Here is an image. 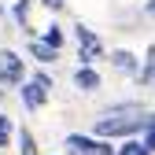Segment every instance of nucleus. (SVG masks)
Listing matches in <instances>:
<instances>
[{
	"label": "nucleus",
	"mask_w": 155,
	"mask_h": 155,
	"mask_svg": "<svg viewBox=\"0 0 155 155\" xmlns=\"http://www.w3.org/2000/svg\"><path fill=\"white\" fill-rule=\"evenodd\" d=\"M148 118H151V114L144 107H137V104L114 107V111H107V114L96 118L92 133H96V137H107V140H126V137H133V133H144Z\"/></svg>",
	"instance_id": "nucleus-1"
},
{
	"label": "nucleus",
	"mask_w": 155,
	"mask_h": 155,
	"mask_svg": "<svg viewBox=\"0 0 155 155\" xmlns=\"http://www.w3.org/2000/svg\"><path fill=\"white\" fill-rule=\"evenodd\" d=\"M67 155H118L107 137H96V133H70L67 137Z\"/></svg>",
	"instance_id": "nucleus-2"
},
{
	"label": "nucleus",
	"mask_w": 155,
	"mask_h": 155,
	"mask_svg": "<svg viewBox=\"0 0 155 155\" xmlns=\"http://www.w3.org/2000/svg\"><path fill=\"white\" fill-rule=\"evenodd\" d=\"M26 81V59H18V52L0 48V89H18Z\"/></svg>",
	"instance_id": "nucleus-3"
},
{
	"label": "nucleus",
	"mask_w": 155,
	"mask_h": 155,
	"mask_svg": "<svg viewBox=\"0 0 155 155\" xmlns=\"http://www.w3.org/2000/svg\"><path fill=\"white\" fill-rule=\"evenodd\" d=\"M74 33H78V59H81L85 67H96V59H104V41L96 37L89 26H74Z\"/></svg>",
	"instance_id": "nucleus-4"
},
{
	"label": "nucleus",
	"mask_w": 155,
	"mask_h": 155,
	"mask_svg": "<svg viewBox=\"0 0 155 155\" xmlns=\"http://www.w3.org/2000/svg\"><path fill=\"white\" fill-rule=\"evenodd\" d=\"M18 92H22V107H26V111H41V107L48 104V89L37 85L33 78H26V81L18 85Z\"/></svg>",
	"instance_id": "nucleus-5"
},
{
	"label": "nucleus",
	"mask_w": 155,
	"mask_h": 155,
	"mask_svg": "<svg viewBox=\"0 0 155 155\" xmlns=\"http://www.w3.org/2000/svg\"><path fill=\"white\" fill-rule=\"evenodd\" d=\"M26 52L33 55L37 63H55V59H59V48H52V45L45 41V37H30V45H26Z\"/></svg>",
	"instance_id": "nucleus-6"
},
{
	"label": "nucleus",
	"mask_w": 155,
	"mask_h": 155,
	"mask_svg": "<svg viewBox=\"0 0 155 155\" xmlns=\"http://www.w3.org/2000/svg\"><path fill=\"white\" fill-rule=\"evenodd\" d=\"M74 85L78 89H81V92H96V89H100V70H96V67H78L74 70Z\"/></svg>",
	"instance_id": "nucleus-7"
},
{
	"label": "nucleus",
	"mask_w": 155,
	"mask_h": 155,
	"mask_svg": "<svg viewBox=\"0 0 155 155\" xmlns=\"http://www.w3.org/2000/svg\"><path fill=\"white\" fill-rule=\"evenodd\" d=\"M107 59H111L114 70H122V74H140V70H137V55H133V52H111Z\"/></svg>",
	"instance_id": "nucleus-8"
},
{
	"label": "nucleus",
	"mask_w": 155,
	"mask_h": 155,
	"mask_svg": "<svg viewBox=\"0 0 155 155\" xmlns=\"http://www.w3.org/2000/svg\"><path fill=\"white\" fill-rule=\"evenodd\" d=\"M11 137H18V129H15V118L8 111H0V148H8Z\"/></svg>",
	"instance_id": "nucleus-9"
},
{
	"label": "nucleus",
	"mask_w": 155,
	"mask_h": 155,
	"mask_svg": "<svg viewBox=\"0 0 155 155\" xmlns=\"http://www.w3.org/2000/svg\"><path fill=\"white\" fill-rule=\"evenodd\" d=\"M118 155H151V151H148V144H144V140H137V137H126V140L118 144Z\"/></svg>",
	"instance_id": "nucleus-10"
},
{
	"label": "nucleus",
	"mask_w": 155,
	"mask_h": 155,
	"mask_svg": "<svg viewBox=\"0 0 155 155\" xmlns=\"http://www.w3.org/2000/svg\"><path fill=\"white\" fill-rule=\"evenodd\" d=\"M41 37H45L52 48H59V52H63V45H67V33H63V26H55V22H52V26H45V33H41Z\"/></svg>",
	"instance_id": "nucleus-11"
},
{
	"label": "nucleus",
	"mask_w": 155,
	"mask_h": 155,
	"mask_svg": "<svg viewBox=\"0 0 155 155\" xmlns=\"http://www.w3.org/2000/svg\"><path fill=\"white\" fill-rule=\"evenodd\" d=\"M18 155H41V151H37V140H33V133H30V129H18Z\"/></svg>",
	"instance_id": "nucleus-12"
},
{
	"label": "nucleus",
	"mask_w": 155,
	"mask_h": 155,
	"mask_svg": "<svg viewBox=\"0 0 155 155\" xmlns=\"http://www.w3.org/2000/svg\"><path fill=\"white\" fill-rule=\"evenodd\" d=\"M137 78H140L144 85H151V81H155V48H151V55H148V67H144V70H140Z\"/></svg>",
	"instance_id": "nucleus-13"
},
{
	"label": "nucleus",
	"mask_w": 155,
	"mask_h": 155,
	"mask_svg": "<svg viewBox=\"0 0 155 155\" xmlns=\"http://www.w3.org/2000/svg\"><path fill=\"white\" fill-rule=\"evenodd\" d=\"M144 144H148V151H155V114H151L148 126H144Z\"/></svg>",
	"instance_id": "nucleus-14"
},
{
	"label": "nucleus",
	"mask_w": 155,
	"mask_h": 155,
	"mask_svg": "<svg viewBox=\"0 0 155 155\" xmlns=\"http://www.w3.org/2000/svg\"><path fill=\"white\" fill-rule=\"evenodd\" d=\"M41 8H48V11H63L67 8V0H37Z\"/></svg>",
	"instance_id": "nucleus-15"
},
{
	"label": "nucleus",
	"mask_w": 155,
	"mask_h": 155,
	"mask_svg": "<svg viewBox=\"0 0 155 155\" xmlns=\"http://www.w3.org/2000/svg\"><path fill=\"white\" fill-rule=\"evenodd\" d=\"M33 81H37V85H45V89H52V78H48L45 70H33Z\"/></svg>",
	"instance_id": "nucleus-16"
},
{
	"label": "nucleus",
	"mask_w": 155,
	"mask_h": 155,
	"mask_svg": "<svg viewBox=\"0 0 155 155\" xmlns=\"http://www.w3.org/2000/svg\"><path fill=\"white\" fill-rule=\"evenodd\" d=\"M148 15H151V18H155V0H148Z\"/></svg>",
	"instance_id": "nucleus-17"
},
{
	"label": "nucleus",
	"mask_w": 155,
	"mask_h": 155,
	"mask_svg": "<svg viewBox=\"0 0 155 155\" xmlns=\"http://www.w3.org/2000/svg\"><path fill=\"white\" fill-rule=\"evenodd\" d=\"M0 104H4V89H0Z\"/></svg>",
	"instance_id": "nucleus-18"
},
{
	"label": "nucleus",
	"mask_w": 155,
	"mask_h": 155,
	"mask_svg": "<svg viewBox=\"0 0 155 155\" xmlns=\"http://www.w3.org/2000/svg\"><path fill=\"white\" fill-rule=\"evenodd\" d=\"M0 15H4V4H0Z\"/></svg>",
	"instance_id": "nucleus-19"
}]
</instances>
